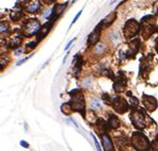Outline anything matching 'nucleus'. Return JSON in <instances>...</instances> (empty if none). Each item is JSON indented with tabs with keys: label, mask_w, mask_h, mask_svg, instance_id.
<instances>
[{
	"label": "nucleus",
	"mask_w": 158,
	"mask_h": 151,
	"mask_svg": "<svg viewBox=\"0 0 158 151\" xmlns=\"http://www.w3.org/2000/svg\"><path fill=\"white\" fill-rule=\"evenodd\" d=\"M110 37H111V41L113 42V43H115V39H117V42L120 41V39H119V34L117 33H115V32H112V33L110 34Z\"/></svg>",
	"instance_id": "obj_9"
},
{
	"label": "nucleus",
	"mask_w": 158,
	"mask_h": 151,
	"mask_svg": "<svg viewBox=\"0 0 158 151\" xmlns=\"http://www.w3.org/2000/svg\"><path fill=\"white\" fill-rule=\"evenodd\" d=\"M92 136H93V139H94V143H95V146H96V149H97V150H101V146H99V144H98V141H97V139H96V137L94 136V135H92Z\"/></svg>",
	"instance_id": "obj_10"
},
{
	"label": "nucleus",
	"mask_w": 158,
	"mask_h": 151,
	"mask_svg": "<svg viewBox=\"0 0 158 151\" xmlns=\"http://www.w3.org/2000/svg\"><path fill=\"white\" fill-rule=\"evenodd\" d=\"M103 143H104V147H105V149L106 150H112V148H113V146H112V144H111V141H110V139H109V137H107V136H104L103 137Z\"/></svg>",
	"instance_id": "obj_2"
},
{
	"label": "nucleus",
	"mask_w": 158,
	"mask_h": 151,
	"mask_svg": "<svg viewBox=\"0 0 158 151\" xmlns=\"http://www.w3.org/2000/svg\"><path fill=\"white\" fill-rule=\"evenodd\" d=\"M104 50H105V45L99 44V45L96 46L95 49H94V53H95V54H101Z\"/></svg>",
	"instance_id": "obj_5"
},
{
	"label": "nucleus",
	"mask_w": 158,
	"mask_h": 151,
	"mask_svg": "<svg viewBox=\"0 0 158 151\" xmlns=\"http://www.w3.org/2000/svg\"><path fill=\"white\" fill-rule=\"evenodd\" d=\"M31 55H32V54H31ZM31 55H30V57H31ZM30 57H28V58H25V59H23V60H20L18 63H17V66H19V65H20V64H23V63H24V62H26V61L28 60V59L30 58Z\"/></svg>",
	"instance_id": "obj_12"
},
{
	"label": "nucleus",
	"mask_w": 158,
	"mask_h": 151,
	"mask_svg": "<svg viewBox=\"0 0 158 151\" xmlns=\"http://www.w3.org/2000/svg\"><path fill=\"white\" fill-rule=\"evenodd\" d=\"M38 7H40V1H34V2L30 3V5H29V7H28V11L33 13L38 10Z\"/></svg>",
	"instance_id": "obj_4"
},
{
	"label": "nucleus",
	"mask_w": 158,
	"mask_h": 151,
	"mask_svg": "<svg viewBox=\"0 0 158 151\" xmlns=\"http://www.w3.org/2000/svg\"><path fill=\"white\" fill-rule=\"evenodd\" d=\"M91 83H92V78L91 77H88V78H86L84 80H82V85H84V87H89Z\"/></svg>",
	"instance_id": "obj_8"
},
{
	"label": "nucleus",
	"mask_w": 158,
	"mask_h": 151,
	"mask_svg": "<svg viewBox=\"0 0 158 151\" xmlns=\"http://www.w3.org/2000/svg\"><path fill=\"white\" fill-rule=\"evenodd\" d=\"M74 41H75V39H73V41H71L70 43L67 44V45H66V47H65V48H64V50H67V49L70 48V46L72 45V44H73V42H74Z\"/></svg>",
	"instance_id": "obj_13"
},
{
	"label": "nucleus",
	"mask_w": 158,
	"mask_h": 151,
	"mask_svg": "<svg viewBox=\"0 0 158 151\" xmlns=\"http://www.w3.org/2000/svg\"><path fill=\"white\" fill-rule=\"evenodd\" d=\"M20 145H22V146H24L25 148H28V144H27L26 141H20Z\"/></svg>",
	"instance_id": "obj_14"
},
{
	"label": "nucleus",
	"mask_w": 158,
	"mask_h": 151,
	"mask_svg": "<svg viewBox=\"0 0 158 151\" xmlns=\"http://www.w3.org/2000/svg\"><path fill=\"white\" fill-rule=\"evenodd\" d=\"M114 16H115V14H110L108 17H106L105 19H104V24L110 25L111 22H113V18H114Z\"/></svg>",
	"instance_id": "obj_7"
},
{
	"label": "nucleus",
	"mask_w": 158,
	"mask_h": 151,
	"mask_svg": "<svg viewBox=\"0 0 158 151\" xmlns=\"http://www.w3.org/2000/svg\"><path fill=\"white\" fill-rule=\"evenodd\" d=\"M97 39H98V33H97V31H94L91 35L89 36V41L88 42H89V44L94 45V44L97 42Z\"/></svg>",
	"instance_id": "obj_3"
},
{
	"label": "nucleus",
	"mask_w": 158,
	"mask_h": 151,
	"mask_svg": "<svg viewBox=\"0 0 158 151\" xmlns=\"http://www.w3.org/2000/svg\"><path fill=\"white\" fill-rule=\"evenodd\" d=\"M81 12H82V10H81V11H79V13H78V14H77V15H76V16H75L74 20H73V22H72V25H73V24H74V22H76V20H77V19H78V17H79V16H80V15H81Z\"/></svg>",
	"instance_id": "obj_11"
},
{
	"label": "nucleus",
	"mask_w": 158,
	"mask_h": 151,
	"mask_svg": "<svg viewBox=\"0 0 158 151\" xmlns=\"http://www.w3.org/2000/svg\"><path fill=\"white\" fill-rule=\"evenodd\" d=\"M117 0H112V1H111V2H110V4H113V3L117 2Z\"/></svg>",
	"instance_id": "obj_15"
},
{
	"label": "nucleus",
	"mask_w": 158,
	"mask_h": 151,
	"mask_svg": "<svg viewBox=\"0 0 158 151\" xmlns=\"http://www.w3.org/2000/svg\"><path fill=\"white\" fill-rule=\"evenodd\" d=\"M38 30H40V25L32 19V22H29L28 27H27V31H28L30 34H34Z\"/></svg>",
	"instance_id": "obj_1"
},
{
	"label": "nucleus",
	"mask_w": 158,
	"mask_h": 151,
	"mask_svg": "<svg viewBox=\"0 0 158 151\" xmlns=\"http://www.w3.org/2000/svg\"><path fill=\"white\" fill-rule=\"evenodd\" d=\"M92 108L96 109V110H101L102 109V104L98 102L97 99H93V100H92Z\"/></svg>",
	"instance_id": "obj_6"
}]
</instances>
